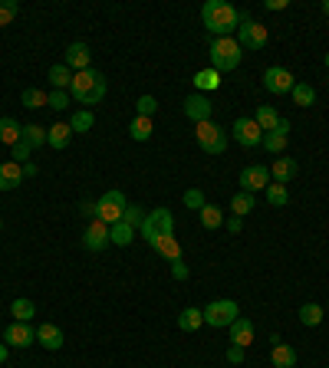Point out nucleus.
I'll list each match as a JSON object with an SVG mask.
<instances>
[{
    "mask_svg": "<svg viewBox=\"0 0 329 368\" xmlns=\"http://www.w3.org/2000/svg\"><path fill=\"white\" fill-rule=\"evenodd\" d=\"M201 20H204V27L214 33V36H231V30L240 27V14L234 3H227V0H208L204 7H201Z\"/></svg>",
    "mask_w": 329,
    "mask_h": 368,
    "instance_id": "nucleus-1",
    "label": "nucleus"
},
{
    "mask_svg": "<svg viewBox=\"0 0 329 368\" xmlns=\"http://www.w3.org/2000/svg\"><path fill=\"white\" fill-rule=\"evenodd\" d=\"M105 89H109V83H105V76L99 73V69H83V73L73 76V86H70V99H76L79 105H96L105 99Z\"/></svg>",
    "mask_w": 329,
    "mask_h": 368,
    "instance_id": "nucleus-2",
    "label": "nucleus"
},
{
    "mask_svg": "<svg viewBox=\"0 0 329 368\" xmlns=\"http://www.w3.org/2000/svg\"><path fill=\"white\" fill-rule=\"evenodd\" d=\"M211 56V69H217V73H231V69H237L240 59H244V50L234 36H214V43L208 50Z\"/></svg>",
    "mask_w": 329,
    "mask_h": 368,
    "instance_id": "nucleus-3",
    "label": "nucleus"
},
{
    "mask_svg": "<svg viewBox=\"0 0 329 368\" xmlns=\"http://www.w3.org/2000/svg\"><path fill=\"white\" fill-rule=\"evenodd\" d=\"M138 234H142V240H145L149 247L158 237H171L175 234V214H171L168 207H155V210L145 214V224L138 227Z\"/></svg>",
    "mask_w": 329,
    "mask_h": 368,
    "instance_id": "nucleus-4",
    "label": "nucleus"
},
{
    "mask_svg": "<svg viewBox=\"0 0 329 368\" xmlns=\"http://www.w3.org/2000/svg\"><path fill=\"white\" fill-rule=\"evenodd\" d=\"M195 138L201 151L204 155H224L227 151V142H231V135L217 125V122H198L195 125Z\"/></svg>",
    "mask_w": 329,
    "mask_h": 368,
    "instance_id": "nucleus-5",
    "label": "nucleus"
},
{
    "mask_svg": "<svg viewBox=\"0 0 329 368\" xmlns=\"http://www.w3.org/2000/svg\"><path fill=\"white\" fill-rule=\"evenodd\" d=\"M125 207H129V201H125V191L122 188H112V191H105L99 201H96V221L103 224H119L122 214H125Z\"/></svg>",
    "mask_w": 329,
    "mask_h": 368,
    "instance_id": "nucleus-6",
    "label": "nucleus"
},
{
    "mask_svg": "<svg viewBox=\"0 0 329 368\" xmlns=\"http://www.w3.org/2000/svg\"><path fill=\"white\" fill-rule=\"evenodd\" d=\"M201 312H204V325H211V329H227V325L240 316V306L234 299H214V303H208Z\"/></svg>",
    "mask_w": 329,
    "mask_h": 368,
    "instance_id": "nucleus-7",
    "label": "nucleus"
},
{
    "mask_svg": "<svg viewBox=\"0 0 329 368\" xmlns=\"http://www.w3.org/2000/svg\"><path fill=\"white\" fill-rule=\"evenodd\" d=\"M237 43L240 50H264L270 43V30L244 14V20H240V27H237Z\"/></svg>",
    "mask_w": 329,
    "mask_h": 368,
    "instance_id": "nucleus-8",
    "label": "nucleus"
},
{
    "mask_svg": "<svg viewBox=\"0 0 329 368\" xmlns=\"http://www.w3.org/2000/svg\"><path fill=\"white\" fill-rule=\"evenodd\" d=\"M231 138L237 142V145H244V148H257L260 142H264V132H260V125H257L254 118H247V116H240L234 125H231Z\"/></svg>",
    "mask_w": 329,
    "mask_h": 368,
    "instance_id": "nucleus-9",
    "label": "nucleus"
},
{
    "mask_svg": "<svg viewBox=\"0 0 329 368\" xmlns=\"http://www.w3.org/2000/svg\"><path fill=\"white\" fill-rule=\"evenodd\" d=\"M264 86H267V92H273V96H286V92H293L297 79H293V73L284 69V66H270L267 73H264Z\"/></svg>",
    "mask_w": 329,
    "mask_h": 368,
    "instance_id": "nucleus-10",
    "label": "nucleus"
},
{
    "mask_svg": "<svg viewBox=\"0 0 329 368\" xmlns=\"http://www.w3.org/2000/svg\"><path fill=\"white\" fill-rule=\"evenodd\" d=\"M270 184V168H264V164H247L244 171H240V191H267Z\"/></svg>",
    "mask_w": 329,
    "mask_h": 368,
    "instance_id": "nucleus-11",
    "label": "nucleus"
},
{
    "mask_svg": "<svg viewBox=\"0 0 329 368\" xmlns=\"http://www.w3.org/2000/svg\"><path fill=\"white\" fill-rule=\"evenodd\" d=\"M181 112H184V116L198 125V122H211V116H214V105H211V99L204 96V92H195V96H188V99H184Z\"/></svg>",
    "mask_w": 329,
    "mask_h": 368,
    "instance_id": "nucleus-12",
    "label": "nucleus"
},
{
    "mask_svg": "<svg viewBox=\"0 0 329 368\" xmlns=\"http://www.w3.org/2000/svg\"><path fill=\"white\" fill-rule=\"evenodd\" d=\"M109 243H112V240H109V224H103V221L86 224V234H83V247H86V250L99 253V250H105Z\"/></svg>",
    "mask_w": 329,
    "mask_h": 368,
    "instance_id": "nucleus-13",
    "label": "nucleus"
},
{
    "mask_svg": "<svg viewBox=\"0 0 329 368\" xmlns=\"http://www.w3.org/2000/svg\"><path fill=\"white\" fill-rule=\"evenodd\" d=\"M3 342L14 345V349H30L33 342H36V332H33L30 323H10L7 332H3Z\"/></svg>",
    "mask_w": 329,
    "mask_h": 368,
    "instance_id": "nucleus-14",
    "label": "nucleus"
},
{
    "mask_svg": "<svg viewBox=\"0 0 329 368\" xmlns=\"http://www.w3.org/2000/svg\"><path fill=\"white\" fill-rule=\"evenodd\" d=\"M227 332H231V345H240V349H247L251 342H254V319H247V316H237L234 323L227 325Z\"/></svg>",
    "mask_w": 329,
    "mask_h": 368,
    "instance_id": "nucleus-15",
    "label": "nucleus"
},
{
    "mask_svg": "<svg viewBox=\"0 0 329 368\" xmlns=\"http://www.w3.org/2000/svg\"><path fill=\"white\" fill-rule=\"evenodd\" d=\"M89 59H92V50L86 43H70L63 63H66L70 69H76V73H83V69H89Z\"/></svg>",
    "mask_w": 329,
    "mask_h": 368,
    "instance_id": "nucleus-16",
    "label": "nucleus"
},
{
    "mask_svg": "<svg viewBox=\"0 0 329 368\" xmlns=\"http://www.w3.org/2000/svg\"><path fill=\"white\" fill-rule=\"evenodd\" d=\"M36 342L43 345V349H50V352H60L63 349V329L53 323H43L36 325Z\"/></svg>",
    "mask_w": 329,
    "mask_h": 368,
    "instance_id": "nucleus-17",
    "label": "nucleus"
},
{
    "mask_svg": "<svg viewBox=\"0 0 329 368\" xmlns=\"http://www.w3.org/2000/svg\"><path fill=\"white\" fill-rule=\"evenodd\" d=\"M297 158H277V162L270 164V177L277 181V184H290L293 177H297Z\"/></svg>",
    "mask_w": 329,
    "mask_h": 368,
    "instance_id": "nucleus-18",
    "label": "nucleus"
},
{
    "mask_svg": "<svg viewBox=\"0 0 329 368\" xmlns=\"http://www.w3.org/2000/svg\"><path fill=\"white\" fill-rule=\"evenodd\" d=\"M23 184V168L17 162H3L0 164V191H14Z\"/></svg>",
    "mask_w": 329,
    "mask_h": 368,
    "instance_id": "nucleus-19",
    "label": "nucleus"
},
{
    "mask_svg": "<svg viewBox=\"0 0 329 368\" xmlns=\"http://www.w3.org/2000/svg\"><path fill=\"white\" fill-rule=\"evenodd\" d=\"M70 138H73V129H70V122H56V125H50L46 129V145L63 151V148L70 145Z\"/></svg>",
    "mask_w": 329,
    "mask_h": 368,
    "instance_id": "nucleus-20",
    "label": "nucleus"
},
{
    "mask_svg": "<svg viewBox=\"0 0 329 368\" xmlns=\"http://www.w3.org/2000/svg\"><path fill=\"white\" fill-rule=\"evenodd\" d=\"M151 250L158 253V257H164L168 263L181 260V243H178V237H175V234H171V237H158V240L151 243Z\"/></svg>",
    "mask_w": 329,
    "mask_h": 368,
    "instance_id": "nucleus-21",
    "label": "nucleus"
},
{
    "mask_svg": "<svg viewBox=\"0 0 329 368\" xmlns=\"http://www.w3.org/2000/svg\"><path fill=\"white\" fill-rule=\"evenodd\" d=\"M280 118H284V116H280L273 105H257V112H254V122L260 125V132H264V135L273 132V129L280 125Z\"/></svg>",
    "mask_w": 329,
    "mask_h": 368,
    "instance_id": "nucleus-22",
    "label": "nucleus"
},
{
    "mask_svg": "<svg viewBox=\"0 0 329 368\" xmlns=\"http://www.w3.org/2000/svg\"><path fill=\"white\" fill-rule=\"evenodd\" d=\"M0 142H3V145H10L14 148L17 142H23V125H20V122H17V118H0Z\"/></svg>",
    "mask_w": 329,
    "mask_h": 368,
    "instance_id": "nucleus-23",
    "label": "nucleus"
},
{
    "mask_svg": "<svg viewBox=\"0 0 329 368\" xmlns=\"http://www.w3.org/2000/svg\"><path fill=\"white\" fill-rule=\"evenodd\" d=\"M270 362H273V368H297V349H290L286 342H277L270 352Z\"/></svg>",
    "mask_w": 329,
    "mask_h": 368,
    "instance_id": "nucleus-24",
    "label": "nucleus"
},
{
    "mask_svg": "<svg viewBox=\"0 0 329 368\" xmlns=\"http://www.w3.org/2000/svg\"><path fill=\"white\" fill-rule=\"evenodd\" d=\"M198 214H201V227H204V230H221V227H224V210L217 204H204Z\"/></svg>",
    "mask_w": 329,
    "mask_h": 368,
    "instance_id": "nucleus-25",
    "label": "nucleus"
},
{
    "mask_svg": "<svg viewBox=\"0 0 329 368\" xmlns=\"http://www.w3.org/2000/svg\"><path fill=\"white\" fill-rule=\"evenodd\" d=\"M204 325V312L195 310V306H188V310L178 312V329L181 332H198Z\"/></svg>",
    "mask_w": 329,
    "mask_h": 368,
    "instance_id": "nucleus-26",
    "label": "nucleus"
},
{
    "mask_svg": "<svg viewBox=\"0 0 329 368\" xmlns=\"http://www.w3.org/2000/svg\"><path fill=\"white\" fill-rule=\"evenodd\" d=\"M10 316H14V323H30L33 316H36V306H33V299L27 296H20L10 303Z\"/></svg>",
    "mask_w": 329,
    "mask_h": 368,
    "instance_id": "nucleus-27",
    "label": "nucleus"
},
{
    "mask_svg": "<svg viewBox=\"0 0 329 368\" xmlns=\"http://www.w3.org/2000/svg\"><path fill=\"white\" fill-rule=\"evenodd\" d=\"M73 69L66 66V63H56V66H50V83H53V89H66L70 92V86H73Z\"/></svg>",
    "mask_w": 329,
    "mask_h": 368,
    "instance_id": "nucleus-28",
    "label": "nucleus"
},
{
    "mask_svg": "<svg viewBox=\"0 0 329 368\" xmlns=\"http://www.w3.org/2000/svg\"><path fill=\"white\" fill-rule=\"evenodd\" d=\"M135 234H138V230L129 227L125 221H119V224H112V227H109V240H112L116 247H129V243L135 240Z\"/></svg>",
    "mask_w": 329,
    "mask_h": 368,
    "instance_id": "nucleus-29",
    "label": "nucleus"
},
{
    "mask_svg": "<svg viewBox=\"0 0 329 368\" xmlns=\"http://www.w3.org/2000/svg\"><path fill=\"white\" fill-rule=\"evenodd\" d=\"M92 125H96V116H92L89 109H79V112L70 116V129H73V135H86Z\"/></svg>",
    "mask_w": 329,
    "mask_h": 368,
    "instance_id": "nucleus-30",
    "label": "nucleus"
},
{
    "mask_svg": "<svg viewBox=\"0 0 329 368\" xmlns=\"http://www.w3.org/2000/svg\"><path fill=\"white\" fill-rule=\"evenodd\" d=\"M231 210H234V217H240V221H244V217L254 210V194H251V191H237L234 197H231Z\"/></svg>",
    "mask_w": 329,
    "mask_h": 368,
    "instance_id": "nucleus-31",
    "label": "nucleus"
},
{
    "mask_svg": "<svg viewBox=\"0 0 329 368\" xmlns=\"http://www.w3.org/2000/svg\"><path fill=\"white\" fill-rule=\"evenodd\" d=\"M297 316H299V323H303V325H310V329H313V325L323 323V316H326V312H323V306H319V303H303Z\"/></svg>",
    "mask_w": 329,
    "mask_h": 368,
    "instance_id": "nucleus-32",
    "label": "nucleus"
},
{
    "mask_svg": "<svg viewBox=\"0 0 329 368\" xmlns=\"http://www.w3.org/2000/svg\"><path fill=\"white\" fill-rule=\"evenodd\" d=\"M151 132H155V125H151V118H145V116H135L132 125H129V135H132L135 142H149Z\"/></svg>",
    "mask_w": 329,
    "mask_h": 368,
    "instance_id": "nucleus-33",
    "label": "nucleus"
},
{
    "mask_svg": "<svg viewBox=\"0 0 329 368\" xmlns=\"http://www.w3.org/2000/svg\"><path fill=\"white\" fill-rule=\"evenodd\" d=\"M23 109H46V102H50V92H43V89H36V86H30V89H23Z\"/></svg>",
    "mask_w": 329,
    "mask_h": 368,
    "instance_id": "nucleus-34",
    "label": "nucleus"
},
{
    "mask_svg": "<svg viewBox=\"0 0 329 368\" xmlns=\"http://www.w3.org/2000/svg\"><path fill=\"white\" fill-rule=\"evenodd\" d=\"M290 96H293V105H299V109H306V105L316 102V89L310 86V83H297Z\"/></svg>",
    "mask_w": 329,
    "mask_h": 368,
    "instance_id": "nucleus-35",
    "label": "nucleus"
},
{
    "mask_svg": "<svg viewBox=\"0 0 329 368\" xmlns=\"http://www.w3.org/2000/svg\"><path fill=\"white\" fill-rule=\"evenodd\" d=\"M195 86L201 89V92H211V89L221 86V73H217V69H198V73H195Z\"/></svg>",
    "mask_w": 329,
    "mask_h": 368,
    "instance_id": "nucleus-36",
    "label": "nucleus"
},
{
    "mask_svg": "<svg viewBox=\"0 0 329 368\" xmlns=\"http://www.w3.org/2000/svg\"><path fill=\"white\" fill-rule=\"evenodd\" d=\"M267 204L270 207H286L290 204V191H286V184H267Z\"/></svg>",
    "mask_w": 329,
    "mask_h": 368,
    "instance_id": "nucleus-37",
    "label": "nucleus"
},
{
    "mask_svg": "<svg viewBox=\"0 0 329 368\" xmlns=\"http://www.w3.org/2000/svg\"><path fill=\"white\" fill-rule=\"evenodd\" d=\"M286 142H290V135H280V132H267V135H264V142H260V145L267 148L270 155H284V151H286Z\"/></svg>",
    "mask_w": 329,
    "mask_h": 368,
    "instance_id": "nucleus-38",
    "label": "nucleus"
},
{
    "mask_svg": "<svg viewBox=\"0 0 329 368\" xmlns=\"http://www.w3.org/2000/svg\"><path fill=\"white\" fill-rule=\"evenodd\" d=\"M23 142H27L30 148L46 145V129H43V125H36V122H30V125H23Z\"/></svg>",
    "mask_w": 329,
    "mask_h": 368,
    "instance_id": "nucleus-39",
    "label": "nucleus"
},
{
    "mask_svg": "<svg viewBox=\"0 0 329 368\" xmlns=\"http://www.w3.org/2000/svg\"><path fill=\"white\" fill-rule=\"evenodd\" d=\"M145 214H149V210H145L142 204H129V207H125V214H122V221L129 224V227H135V230H138V227L145 224Z\"/></svg>",
    "mask_w": 329,
    "mask_h": 368,
    "instance_id": "nucleus-40",
    "label": "nucleus"
},
{
    "mask_svg": "<svg viewBox=\"0 0 329 368\" xmlns=\"http://www.w3.org/2000/svg\"><path fill=\"white\" fill-rule=\"evenodd\" d=\"M46 109H53V112H66V109H70V92H66V89H53Z\"/></svg>",
    "mask_w": 329,
    "mask_h": 368,
    "instance_id": "nucleus-41",
    "label": "nucleus"
},
{
    "mask_svg": "<svg viewBox=\"0 0 329 368\" xmlns=\"http://www.w3.org/2000/svg\"><path fill=\"white\" fill-rule=\"evenodd\" d=\"M17 14H20V3H17V0H0V27H10Z\"/></svg>",
    "mask_w": 329,
    "mask_h": 368,
    "instance_id": "nucleus-42",
    "label": "nucleus"
},
{
    "mask_svg": "<svg viewBox=\"0 0 329 368\" xmlns=\"http://www.w3.org/2000/svg\"><path fill=\"white\" fill-rule=\"evenodd\" d=\"M181 201H184V207H188V210H201V207L208 204V201H204V191H198V188H188Z\"/></svg>",
    "mask_w": 329,
    "mask_h": 368,
    "instance_id": "nucleus-43",
    "label": "nucleus"
},
{
    "mask_svg": "<svg viewBox=\"0 0 329 368\" xmlns=\"http://www.w3.org/2000/svg\"><path fill=\"white\" fill-rule=\"evenodd\" d=\"M135 109H138L135 116H145V118H151V116H155V112H158V99H155V96H142V99L135 102Z\"/></svg>",
    "mask_w": 329,
    "mask_h": 368,
    "instance_id": "nucleus-44",
    "label": "nucleus"
},
{
    "mask_svg": "<svg viewBox=\"0 0 329 368\" xmlns=\"http://www.w3.org/2000/svg\"><path fill=\"white\" fill-rule=\"evenodd\" d=\"M10 151H14V162L17 164H27V162H30V155H33V148L27 145V142H17Z\"/></svg>",
    "mask_w": 329,
    "mask_h": 368,
    "instance_id": "nucleus-45",
    "label": "nucleus"
},
{
    "mask_svg": "<svg viewBox=\"0 0 329 368\" xmlns=\"http://www.w3.org/2000/svg\"><path fill=\"white\" fill-rule=\"evenodd\" d=\"M171 277H175V280H188V277H191V270H188V263H184V257L171 263Z\"/></svg>",
    "mask_w": 329,
    "mask_h": 368,
    "instance_id": "nucleus-46",
    "label": "nucleus"
},
{
    "mask_svg": "<svg viewBox=\"0 0 329 368\" xmlns=\"http://www.w3.org/2000/svg\"><path fill=\"white\" fill-rule=\"evenodd\" d=\"M227 362H231V365H240V362H244V349H240V345H231V349H227Z\"/></svg>",
    "mask_w": 329,
    "mask_h": 368,
    "instance_id": "nucleus-47",
    "label": "nucleus"
},
{
    "mask_svg": "<svg viewBox=\"0 0 329 368\" xmlns=\"http://www.w3.org/2000/svg\"><path fill=\"white\" fill-rule=\"evenodd\" d=\"M79 214L89 217V221H96V201H83V204H79Z\"/></svg>",
    "mask_w": 329,
    "mask_h": 368,
    "instance_id": "nucleus-48",
    "label": "nucleus"
},
{
    "mask_svg": "<svg viewBox=\"0 0 329 368\" xmlns=\"http://www.w3.org/2000/svg\"><path fill=\"white\" fill-rule=\"evenodd\" d=\"M20 168H23V181H27V177H36V175H40L36 162H27V164H20Z\"/></svg>",
    "mask_w": 329,
    "mask_h": 368,
    "instance_id": "nucleus-49",
    "label": "nucleus"
},
{
    "mask_svg": "<svg viewBox=\"0 0 329 368\" xmlns=\"http://www.w3.org/2000/svg\"><path fill=\"white\" fill-rule=\"evenodd\" d=\"M264 7H267V10H286L290 3H286V0H267Z\"/></svg>",
    "mask_w": 329,
    "mask_h": 368,
    "instance_id": "nucleus-50",
    "label": "nucleus"
},
{
    "mask_svg": "<svg viewBox=\"0 0 329 368\" xmlns=\"http://www.w3.org/2000/svg\"><path fill=\"white\" fill-rule=\"evenodd\" d=\"M224 227L231 230V234H240V227H244V224H240V217H231V221H224Z\"/></svg>",
    "mask_w": 329,
    "mask_h": 368,
    "instance_id": "nucleus-51",
    "label": "nucleus"
},
{
    "mask_svg": "<svg viewBox=\"0 0 329 368\" xmlns=\"http://www.w3.org/2000/svg\"><path fill=\"white\" fill-rule=\"evenodd\" d=\"M3 362H7V345L0 342V365H3Z\"/></svg>",
    "mask_w": 329,
    "mask_h": 368,
    "instance_id": "nucleus-52",
    "label": "nucleus"
},
{
    "mask_svg": "<svg viewBox=\"0 0 329 368\" xmlns=\"http://www.w3.org/2000/svg\"><path fill=\"white\" fill-rule=\"evenodd\" d=\"M323 14L329 17V0H323Z\"/></svg>",
    "mask_w": 329,
    "mask_h": 368,
    "instance_id": "nucleus-53",
    "label": "nucleus"
},
{
    "mask_svg": "<svg viewBox=\"0 0 329 368\" xmlns=\"http://www.w3.org/2000/svg\"><path fill=\"white\" fill-rule=\"evenodd\" d=\"M323 63H326V69H329V53H326V56H323Z\"/></svg>",
    "mask_w": 329,
    "mask_h": 368,
    "instance_id": "nucleus-54",
    "label": "nucleus"
},
{
    "mask_svg": "<svg viewBox=\"0 0 329 368\" xmlns=\"http://www.w3.org/2000/svg\"><path fill=\"white\" fill-rule=\"evenodd\" d=\"M0 227H3V221H0Z\"/></svg>",
    "mask_w": 329,
    "mask_h": 368,
    "instance_id": "nucleus-55",
    "label": "nucleus"
}]
</instances>
